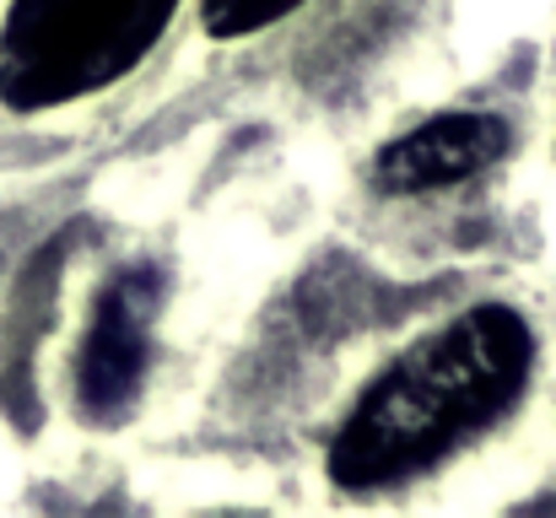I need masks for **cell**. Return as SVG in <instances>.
Masks as SVG:
<instances>
[{"label":"cell","instance_id":"3","mask_svg":"<svg viewBox=\"0 0 556 518\" xmlns=\"http://www.w3.org/2000/svg\"><path fill=\"white\" fill-rule=\"evenodd\" d=\"M497 249L556 287V0L541 5L519 65V141L497 189Z\"/></svg>","mask_w":556,"mask_h":518},{"label":"cell","instance_id":"4","mask_svg":"<svg viewBox=\"0 0 556 518\" xmlns=\"http://www.w3.org/2000/svg\"><path fill=\"white\" fill-rule=\"evenodd\" d=\"M22 16H27V0H0V109H5V87H11V49H16Z\"/></svg>","mask_w":556,"mask_h":518},{"label":"cell","instance_id":"5","mask_svg":"<svg viewBox=\"0 0 556 518\" xmlns=\"http://www.w3.org/2000/svg\"><path fill=\"white\" fill-rule=\"evenodd\" d=\"M0 325H5V276H0Z\"/></svg>","mask_w":556,"mask_h":518},{"label":"cell","instance_id":"2","mask_svg":"<svg viewBox=\"0 0 556 518\" xmlns=\"http://www.w3.org/2000/svg\"><path fill=\"white\" fill-rule=\"evenodd\" d=\"M325 232L319 173L281 119L249 141L205 119L152 163L109 168L49 287L33 454L65 481H130L185 448Z\"/></svg>","mask_w":556,"mask_h":518},{"label":"cell","instance_id":"1","mask_svg":"<svg viewBox=\"0 0 556 518\" xmlns=\"http://www.w3.org/2000/svg\"><path fill=\"white\" fill-rule=\"evenodd\" d=\"M152 508L508 514L556 492V287L503 249L394 254L325 232Z\"/></svg>","mask_w":556,"mask_h":518}]
</instances>
